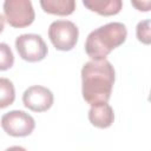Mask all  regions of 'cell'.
Segmentation results:
<instances>
[{
    "instance_id": "15",
    "label": "cell",
    "mask_w": 151,
    "mask_h": 151,
    "mask_svg": "<svg viewBox=\"0 0 151 151\" xmlns=\"http://www.w3.org/2000/svg\"><path fill=\"white\" fill-rule=\"evenodd\" d=\"M5 151H27L25 147H22V146H19V145H14V146H9V147H7Z\"/></svg>"
},
{
    "instance_id": "4",
    "label": "cell",
    "mask_w": 151,
    "mask_h": 151,
    "mask_svg": "<svg viewBox=\"0 0 151 151\" xmlns=\"http://www.w3.org/2000/svg\"><path fill=\"white\" fill-rule=\"evenodd\" d=\"M4 14L8 25L14 28L27 27L32 25L35 18L29 0H6L4 2Z\"/></svg>"
},
{
    "instance_id": "10",
    "label": "cell",
    "mask_w": 151,
    "mask_h": 151,
    "mask_svg": "<svg viewBox=\"0 0 151 151\" xmlns=\"http://www.w3.org/2000/svg\"><path fill=\"white\" fill-rule=\"evenodd\" d=\"M40 6L46 13L54 15H70L76 9L74 0H41Z\"/></svg>"
},
{
    "instance_id": "5",
    "label": "cell",
    "mask_w": 151,
    "mask_h": 151,
    "mask_svg": "<svg viewBox=\"0 0 151 151\" xmlns=\"http://www.w3.org/2000/svg\"><path fill=\"white\" fill-rule=\"evenodd\" d=\"M15 48L19 57L29 63H37L47 55V45L39 34L25 33L15 39Z\"/></svg>"
},
{
    "instance_id": "8",
    "label": "cell",
    "mask_w": 151,
    "mask_h": 151,
    "mask_svg": "<svg viewBox=\"0 0 151 151\" xmlns=\"http://www.w3.org/2000/svg\"><path fill=\"white\" fill-rule=\"evenodd\" d=\"M88 120L96 127L107 129L114 122L113 109L107 103L92 105L88 111Z\"/></svg>"
},
{
    "instance_id": "13",
    "label": "cell",
    "mask_w": 151,
    "mask_h": 151,
    "mask_svg": "<svg viewBox=\"0 0 151 151\" xmlns=\"http://www.w3.org/2000/svg\"><path fill=\"white\" fill-rule=\"evenodd\" d=\"M151 28H150V20L146 19V20H143V21H139L137 27H136V34H137V39L145 44V45H149L151 42V33H150Z\"/></svg>"
},
{
    "instance_id": "6",
    "label": "cell",
    "mask_w": 151,
    "mask_h": 151,
    "mask_svg": "<svg viewBox=\"0 0 151 151\" xmlns=\"http://www.w3.org/2000/svg\"><path fill=\"white\" fill-rule=\"evenodd\" d=\"M1 127L12 137H26L29 136L34 127V118L21 110H13L5 113L1 118Z\"/></svg>"
},
{
    "instance_id": "1",
    "label": "cell",
    "mask_w": 151,
    "mask_h": 151,
    "mask_svg": "<svg viewBox=\"0 0 151 151\" xmlns=\"http://www.w3.org/2000/svg\"><path fill=\"white\" fill-rule=\"evenodd\" d=\"M116 80L112 64L104 60H90L81 68V94L84 100L92 105L107 103Z\"/></svg>"
},
{
    "instance_id": "7",
    "label": "cell",
    "mask_w": 151,
    "mask_h": 151,
    "mask_svg": "<svg viewBox=\"0 0 151 151\" xmlns=\"http://www.w3.org/2000/svg\"><path fill=\"white\" fill-rule=\"evenodd\" d=\"M54 101L53 93L50 88L40 85H33L26 88L22 94L24 105L34 112L47 111Z\"/></svg>"
},
{
    "instance_id": "11",
    "label": "cell",
    "mask_w": 151,
    "mask_h": 151,
    "mask_svg": "<svg viewBox=\"0 0 151 151\" xmlns=\"http://www.w3.org/2000/svg\"><path fill=\"white\" fill-rule=\"evenodd\" d=\"M15 88L13 83L7 78L0 77V109H5L14 103Z\"/></svg>"
},
{
    "instance_id": "2",
    "label": "cell",
    "mask_w": 151,
    "mask_h": 151,
    "mask_svg": "<svg viewBox=\"0 0 151 151\" xmlns=\"http://www.w3.org/2000/svg\"><path fill=\"white\" fill-rule=\"evenodd\" d=\"M127 37L126 26L122 22H109L93 29L86 38L85 52L92 60H104L114 48L123 45Z\"/></svg>"
},
{
    "instance_id": "14",
    "label": "cell",
    "mask_w": 151,
    "mask_h": 151,
    "mask_svg": "<svg viewBox=\"0 0 151 151\" xmlns=\"http://www.w3.org/2000/svg\"><path fill=\"white\" fill-rule=\"evenodd\" d=\"M131 4H132L138 11H143V12H147L149 8H150V5H151L150 1H144V2H140V1H132Z\"/></svg>"
},
{
    "instance_id": "12",
    "label": "cell",
    "mask_w": 151,
    "mask_h": 151,
    "mask_svg": "<svg viewBox=\"0 0 151 151\" xmlns=\"http://www.w3.org/2000/svg\"><path fill=\"white\" fill-rule=\"evenodd\" d=\"M14 64V55L6 42H0V71L9 70Z\"/></svg>"
},
{
    "instance_id": "3",
    "label": "cell",
    "mask_w": 151,
    "mask_h": 151,
    "mask_svg": "<svg viewBox=\"0 0 151 151\" xmlns=\"http://www.w3.org/2000/svg\"><path fill=\"white\" fill-rule=\"evenodd\" d=\"M79 29L70 20H55L48 27V38L59 51H71L78 42Z\"/></svg>"
},
{
    "instance_id": "16",
    "label": "cell",
    "mask_w": 151,
    "mask_h": 151,
    "mask_svg": "<svg viewBox=\"0 0 151 151\" xmlns=\"http://www.w3.org/2000/svg\"><path fill=\"white\" fill-rule=\"evenodd\" d=\"M4 28H5V18L0 14V33H2Z\"/></svg>"
},
{
    "instance_id": "9",
    "label": "cell",
    "mask_w": 151,
    "mask_h": 151,
    "mask_svg": "<svg viewBox=\"0 0 151 151\" xmlns=\"http://www.w3.org/2000/svg\"><path fill=\"white\" fill-rule=\"evenodd\" d=\"M83 5L100 15H116L123 7L122 0H84Z\"/></svg>"
}]
</instances>
